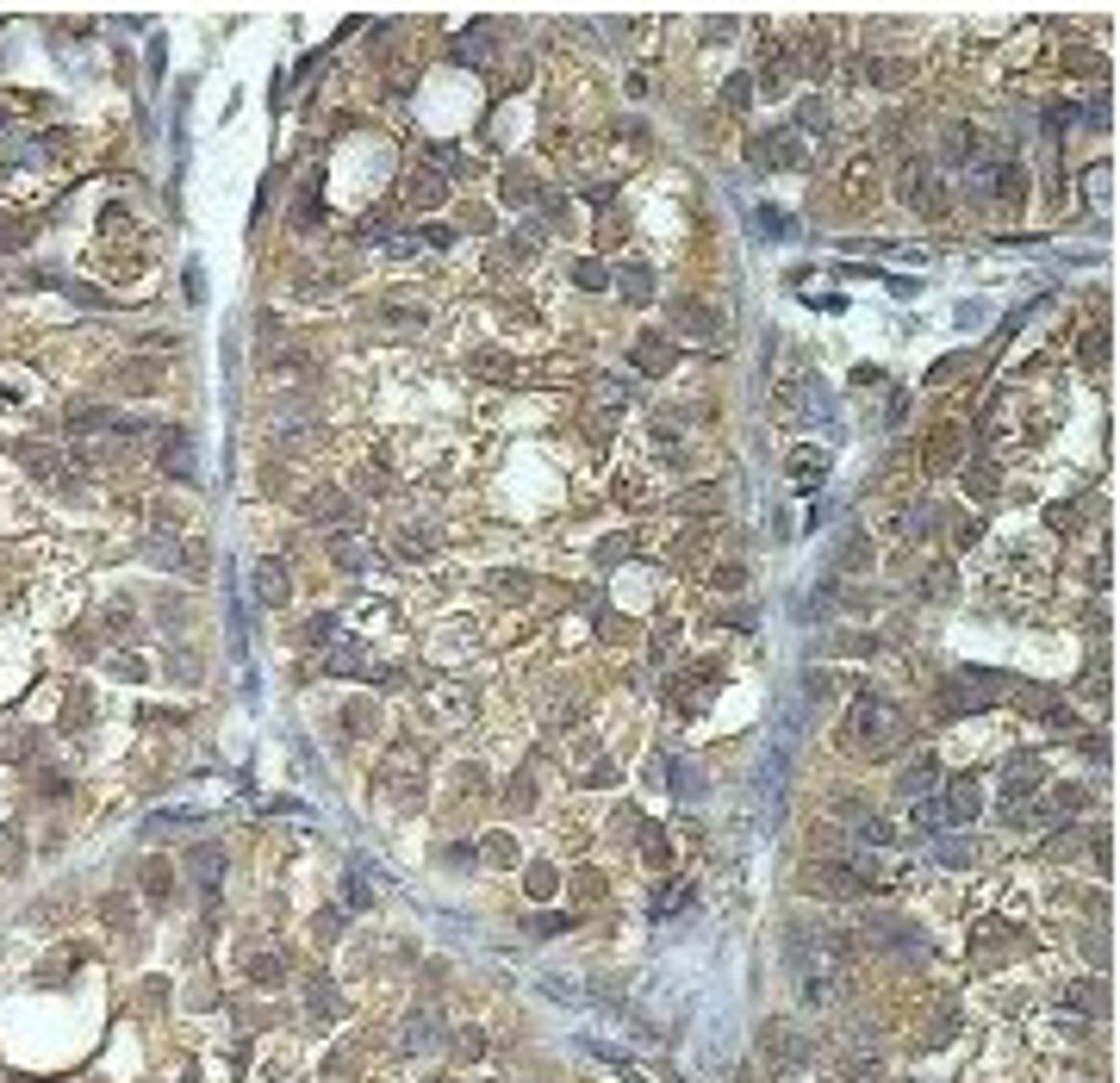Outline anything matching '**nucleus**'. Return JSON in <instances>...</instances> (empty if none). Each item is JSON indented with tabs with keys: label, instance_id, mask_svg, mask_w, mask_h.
<instances>
[{
	"label": "nucleus",
	"instance_id": "1",
	"mask_svg": "<svg viewBox=\"0 0 1120 1083\" xmlns=\"http://www.w3.org/2000/svg\"><path fill=\"white\" fill-rule=\"evenodd\" d=\"M847 735H853L859 754H890V747H903L908 722H903V710H896L890 697L859 692V697H853V717H847ZM847 735H840V742H847Z\"/></svg>",
	"mask_w": 1120,
	"mask_h": 1083
},
{
	"label": "nucleus",
	"instance_id": "2",
	"mask_svg": "<svg viewBox=\"0 0 1120 1083\" xmlns=\"http://www.w3.org/2000/svg\"><path fill=\"white\" fill-rule=\"evenodd\" d=\"M996 692H1003V679H990V672H965L958 692H940V704L946 710H978V704H990Z\"/></svg>",
	"mask_w": 1120,
	"mask_h": 1083
},
{
	"label": "nucleus",
	"instance_id": "3",
	"mask_svg": "<svg viewBox=\"0 0 1120 1083\" xmlns=\"http://www.w3.org/2000/svg\"><path fill=\"white\" fill-rule=\"evenodd\" d=\"M933 772H940L933 760H915L903 778H896V797H908V803H915V797H928V791H933Z\"/></svg>",
	"mask_w": 1120,
	"mask_h": 1083
},
{
	"label": "nucleus",
	"instance_id": "4",
	"mask_svg": "<svg viewBox=\"0 0 1120 1083\" xmlns=\"http://www.w3.org/2000/svg\"><path fill=\"white\" fill-rule=\"evenodd\" d=\"M218 871H224L218 847H193V878H200V891H218Z\"/></svg>",
	"mask_w": 1120,
	"mask_h": 1083
},
{
	"label": "nucleus",
	"instance_id": "5",
	"mask_svg": "<svg viewBox=\"0 0 1120 1083\" xmlns=\"http://www.w3.org/2000/svg\"><path fill=\"white\" fill-rule=\"evenodd\" d=\"M978 803H983V797H978V785H958V791H953V803H940V810L953 816V822H971V816H978Z\"/></svg>",
	"mask_w": 1120,
	"mask_h": 1083
},
{
	"label": "nucleus",
	"instance_id": "6",
	"mask_svg": "<svg viewBox=\"0 0 1120 1083\" xmlns=\"http://www.w3.org/2000/svg\"><path fill=\"white\" fill-rule=\"evenodd\" d=\"M256 586H261V598H268V604H281V598H286V573H281L274 561H261V567H256Z\"/></svg>",
	"mask_w": 1120,
	"mask_h": 1083
},
{
	"label": "nucleus",
	"instance_id": "7",
	"mask_svg": "<svg viewBox=\"0 0 1120 1083\" xmlns=\"http://www.w3.org/2000/svg\"><path fill=\"white\" fill-rule=\"evenodd\" d=\"M143 884H150V896H168V866H143Z\"/></svg>",
	"mask_w": 1120,
	"mask_h": 1083
},
{
	"label": "nucleus",
	"instance_id": "8",
	"mask_svg": "<svg viewBox=\"0 0 1120 1083\" xmlns=\"http://www.w3.org/2000/svg\"><path fill=\"white\" fill-rule=\"evenodd\" d=\"M530 891H535V896L555 891V866H535V871H530Z\"/></svg>",
	"mask_w": 1120,
	"mask_h": 1083
},
{
	"label": "nucleus",
	"instance_id": "9",
	"mask_svg": "<svg viewBox=\"0 0 1120 1083\" xmlns=\"http://www.w3.org/2000/svg\"><path fill=\"white\" fill-rule=\"evenodd\" d=\"M485 860H498V866H505V860H517V847H510V841H498V835H492V841H485Z\"/></svg>",
	"mask_w": 1120,
	"mask_h": 1083
}]
</instances>
